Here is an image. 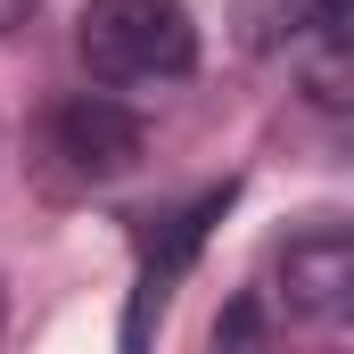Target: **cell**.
<instances>
[{
  "label": "cell",
  "mask_w": 354,
  "mask_h": 354,
  "mask_svg": "<svg viewBox=\"0 0 354 354\" xmlns=\"http://www.w3.org/2000/svg\"><path fill=\"white\" fill-rule=\"evenodd\" d=\"M223 206H231V181L206 189V198H189V206H174V214L140 239V288H132V313H124V346H149V330L165 322L181 272L198 264V248H206V231L223 223Z\"/></svg>",
  "instance_id": "cell-2"
},
{
  "label": "cell",
  "mask_w": 354,
  "mask_h": 354,
  "mask_svg": "<svg viewBox=\"0 0 354 354\" xmlns=\"http://www.w3.org/2000/svg\"><path fill=\"white\" fill-rule=\"evenodd\" d=\"M75 58L91 66V83H107V91L181 83L198 66V25H189L181 0H83Z\"/></svg>",
  "instance_id": "cell-1"
},
{
  "label": "cell",
  "mask_w": 354,
  "mask_h": 354,
  "mask_svg": "<svg viewBox=\"0 0 354 354\" xmlns=\"http://www.w3.org/2000/svg\"><path fill=\"white\" fill-rule=\"evenodd\" d=\"M272 272H280V305L297 322H346V305H354V239H346V223L297 231Z\"/></svg>",
  "instance_id": "cell-3"
},
{
  "label": "cell",
  "mask_w": 354,
  "mask_h": 354,
  "mask_svg": "<svg viewBox=\"0 0 354 354\" xmlns=\"http://www.w3.org/2000/svg\"><path fill=\"white\" fill-rule=\"evenodd\" d=\"M0 322H8V288H0Z\"/></svg>",
  "instance_id": "cell-6"
},
{
  "label": "cell",
  "mask_w": 354,
  "mask_h": 354,
  "mask_svg": "<svg viewBox=\"0 0 354 354\" xmlns=\"http://www.w3.org/2000/svg\"><path fill=\"white\" fill-rule=\"evenodd\" d=\"M140 115L124 107V99H107V91H83V99H66L58 115H50V149L75 165L83 181H115L140 165Z\"/></svg>",
  "instance_id": "cell-4"
},
{
  "label": "cell",
  "mask_w": 354,
  "mask_h": 354,
  "mask_svg": "<svg viewBox=\"0 0 354 354\" xmlns=\"http://www.w3.org/2000/svg\"><path fill=\"white\" fill-rule=\"evenodd\" d=\"M25 8H33V0H0V33H8V25H25Z\"/></svg>",
  "instance_id": "cell-5"
}]
</instances>
